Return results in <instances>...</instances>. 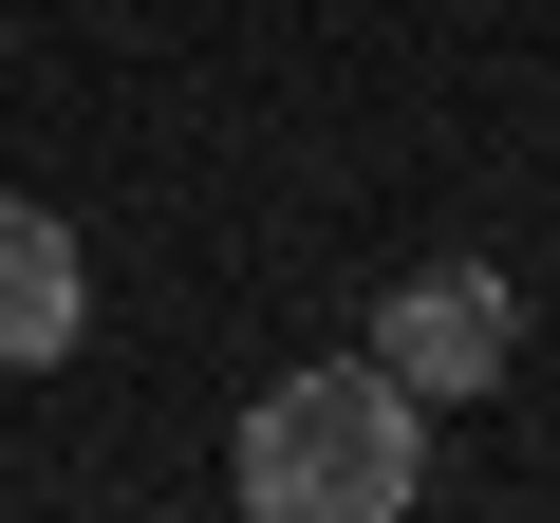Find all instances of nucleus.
I'll use <instances>...</instances> for the list:
<instances>
[{
	"label": "nucleus",
	"instance_id": "obj_2",
	"mask_svg": "<svg viewBox=\"0 0 560 523\" xmlns=\"http://www.w3.org/2000/svg\"><path fill=\"white\" fill-rule=\"evenodd\" d=\"M504 337H523V300L486 281V262H411V281L374 300V374H393V393H486Z\"/></svg>",
	"mask_w": 560,
	"mask_h": 523
},
{
	"label": "nucleus",
	"instance_id": "obj_3",
	"mask_svg": "<svg viewBox=\"0 0 560 523\" xmlns=\"http://www.w3.org/2000/svg\"><path fill=\"white\" fill-rule=\"evenodd\" d=\"M75 318H94L75 224H57V206H0V374H57V356H75Z\"/></svg>",
	"mask_w": 560,
	"mask_h": 523
},
{
	"label": "nucleus",
	"instance_id": "obj_1",
	"mask_svg": "<svg viewBox=\"0 0 560 523\" xmlns=\"http://www.w3.org/2000/svg\"><path fill=\"white\" fill-rule=\"evenodd\" d=\"M430 486V393H393L374 356H318L243 411V504L261 523H411Z\"/></svg>",
	"mask_w": 560,
	"mask_h": 523
}]
</instances>
